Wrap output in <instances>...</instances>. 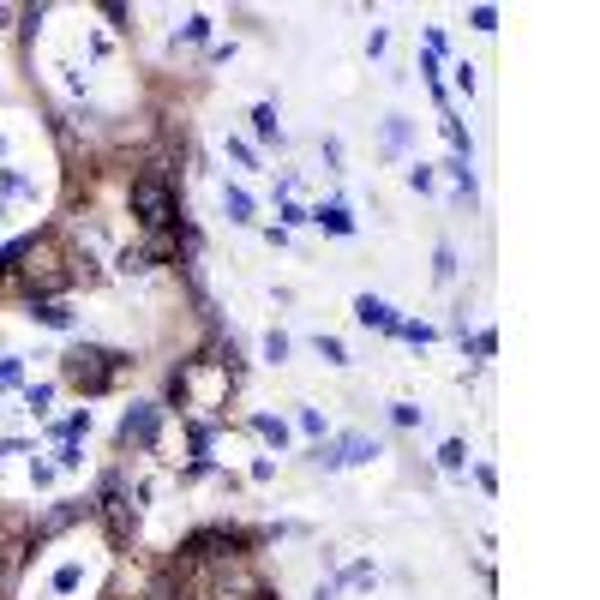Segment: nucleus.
<instances>
[{"label":"nucleus","mask_w":600,"mask_h":600,"mask_svg":"<svg viewBox=\"0 0 600 600\" xmlns=\"http://www.w3.org/2000/svg\"><path fill=\"white\" fill-rule=\"evenodd\" d=\"M354 313H361V325H378V330H397V313H390L385 301H373V295H361V301H354Z\"/></svg>","instance_id":"7"},{"label":"nucleus","mask_w":600,"mask_h":600,"mask_svg":"<svg viewBox=\"0 0 600 600\" xmlns=\"http://www.w3.org/2000/svg\"><path fill=\"white\" fill-rule=\"evenodd\" d=\"M211 600H271V595H264V582H259V577H252V570L235 558V565H223V570H216Z\"/></svg>","instance_id":"5"},{"label":"nucleus","mask_w":600,"mask_h":600,"mask_svg":"<svg viewBox=\"0 0 600 600\" xmlns=\"http://www.w3.org/2000/svg\"><path fill=\"white\" fill-rule=\"evenodd\" d=\"M228 211H235V223H252V199L240 186H228Z\"/></svg>","instance_id":"11"},{"label":"nucleus","mask_w":600,"mask_h":600,"mask_svg":"<svg viewBox=\"0 0 600 600\" xmlns=\"http://www.w3.org/2000/svg\"><path fill=\"white\" fill-rule=\"evenodd\" d=\"M264 354H271V361H288V337H283V330H271V337H264Z\"/></svg>","instance_id":"13"},{"label":"nucleus","mask_w":600,"mask_h":600,"mask_svg":"<svg viewBox=\"0 0 600 600\" xmlns=\"http://www.w3.org/2000/svg\"><path fill=\"white\" fill-rule=\"evenodd\" d=\"M126 366H133V361H126L121 349H97V342H84V349L67 354V385H79V390H91V397H97V390H109Z\"/></svg>","instance_id":"2"},{"label":"nucleus","mask_w":600,"mask_h":600,"mask_svg":"<svg viewBox=\"0 0 600 600\" xmlns=\"http://www.w3.org/2000/svg\"><path fill=\"white\" fill-rule=\"evenodd\" d=\"M174 211H181V204H174V186L162 181V174H138V181H133V216H138V223H145V228H169Z\"/></svg>","instance_id":"3"},{"label":"nucleus","mask_w":600,"mask_h":600,"mask_svg":"<svg viewBox=\"0 0 600 600\" xmlns=\"http://www.w3.org/2000/svg\"><path fill=\"white\" fill-rule=\"evenodd\" d=\"M318 354H325V361H337V366H342V342H337V337H318Z\"/></svg>","instance_id":"17"},{"label":"nucleus","mask_w":600,"mask_h":600,"mask_svg":"<svg viewBox=\"0 0 600 600\" xmlns=\"http://www.w3.org/2000/svg\"><path fill=\"white\" fill-rule=\"evenodd\" d=\"M252 133H259V138H283V126H276V109H271V102H259V109H252Z\"/></svg>","instance_id":"9"},{"label":"nucleus","mask_w":600,"mask_h":600,"mask_svg":"<svg viewBox=\"0 0 600 600\" xmlns=\"http://www.w3.org/2000/svg\"><path fill=\"white\" fill-rule=\"evenodd\" d=\"M468 24H475V31H493V24H499V12H493V7H475V12H468Z\"/></svg>","instance_id":"15"},{"label":"nucleus","mask_w":600,"mask_h":600,"mask_svg":"<svg viewBox=\"0 0 600 600\" xmlns=\"http://www.w3.org/2000/svg\"><path fill=\"white\" fill-rule=\"evenodd\" d=\"M439 463H444V468H451V475H456V468H463V463H468V451H463V444H456V439H451V444H444V451H439Z\"/></svg>","instance_id":"12"},{"label":"nucleus","mask_w":600,"mask_h":600,"mask_svg":"<svg viewBox=\"0 0 600 600\" xmlns=\"http://www.w3.org/2000/svg\"><path fill=\"white\" fill-rule=\"evenodd\" d=\"M102 522H109V534H114V546H126L133 541V529H138V505L126 499V487H121V475L109 480V487H102Z\"/></svg>","instance_id":"4"},{"label":"nucleus","mask_w":600,"mask_h":600,"mask_svg":"<svg viewBox=\"0 0 600 600\" xmlns=\"http://www.w3.org/2000/svg\"><path fill=\"white\" fill-rule=\"evenodd\" d=\"M31 252V240H12V247H0V271H12V259H24Z\"/></svg>","instance_id":"14"},{"label":"nucleus","mask_w":600,"mask_h":600,"mask_svg":"<svg viewBox=\"0 0 600 600\" xmlns=\"http://www.w3.org/2000/svg\"><path fill=\"white\" fill-rule=\"evenodd\" d=\"M55 589H60V595H72V589H79V565H67V570H60V577H55Z\"/></svg>","instance_id":"16"},{"label":"nucleus","mask_w":600,"mask_h":600,"mask_svg":"<svg viewBox=\"0 0 600 600\" xmlns=\"http://www.w3.org/2000/svg\"><path fill=\"white\" fill-rule=\"evenodd\" d=\"M318 223H325L330 235H354V216L342 211V204H325V211H318Z\"/></svg>","instance_id":"8"},{"label":"nucleus","mask_w":600,"mask_h":600,"mask_svg":"<svg viewBox=\"0 0 600 600\" xmlns=\"http://www.w3.org/2000/svg\"><path fill=\"white\" fill-rule=\"evenodd\" d=\"M121 439L126 444H150V439H157V408H133V415L121 420Z\"/></svg>","instance_id":"6"},{"label":"nucleus","mask_w":600,"mask_h":600,"mask_svg":"<svg viewBox=\"0 0 600 600\" xmlns=\"http://www.w3.org/2000/svg\"><path fill=\"white\" fill-rule=\"evenodd\" d=\"M36 318H43V325H55V330H67V325H72V313H67L60 301H43V306H36Z\"/></svg>","instance_id":"10"},{"label":"nucleus","mask_w":600,"mask_h":600,"mask_svg":"<svg viewBox=\"0 0 600 600\" xmlns=\"http://www.w3.org/2000/svg\"><path fill=\"white\" fill-rule=\"evenodd\" d=\"M247 546H252L247 529L211 522V529H199V534H186V541H181V565H235Z\"/></svg>","instance_id":"1"}]
</instances>
